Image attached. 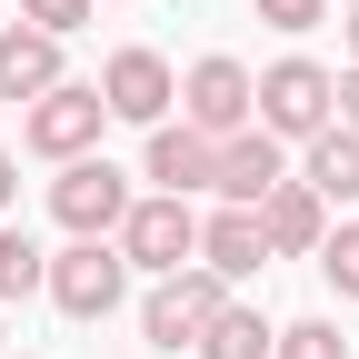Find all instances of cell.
Here are the masks:
<instances>
[{
	"label": "cell",
	"mask_w": 359,
	"mask_h": 359,
	"mask_svg": "<svg viewBox=\"0 0 359 359\" xmlns=\"http://www.w3.org/2000/svg\"><path fill=\"white\" fill-rule=\"evenodd\" d=\"M100 100H110V120H130V130H160L170 120V100H180V80H170V60L160 50H110L100 60Z\"/></svg>",
	"instance_id": "ba28073f"
},
{
	"label": "cell",
	"mask_w": 359,
	"mask_h": 359,
	"mask_svg": "<svg viewBox=\"0 0 359 359\" xmlns=\"http://www.w3.org/2000/svg\"><path fill=\"white\" fill-rule=\"evenodd\" d=\"M339 130H359V70H339Z\"/></svg>",
	"instance_id": "44dd1931"
},
{
	"label": "cell",
	"mask_w": 359,
	"mask_h": 359,
	"mask_svg": "<svg viewBox=\"0 0 359 359\" xmlns=\"http://www.w3.org/2000/svg\"><path fill=\"white\" fill-rule=\"evenodd\" d=\"M180 120L210 130V140H230V130L259 120V80H250L230 50H210V60H190V80H180Z\"/></svg>",
	"instance_id": "52a82bcc"
},
{
	"label": "cell",
	"mask_w": 359,
	"mask_h": 359,
	"mask_svg": "<svg viewBox=\"0 0 359 359\" xmlns=\"http://www.w3.org/2000/svg\"><path fill=\"white\" fill-rule=\"evenodd\" d=\"M269 349H280V330H269L250 299H219V320L200 330V359H269Z\"/></svg>",
	"instance_id": "9a60e30c"
},
{
	"label": "cell",
	"mask_w": 359,
	"mask_h": 359,
	"mask_svg": "<svg viewBox=\"0 0 359 359\" xmlns=\"http://www.w3.org/2000/svg\"><path fill=\"white\" fill-rule=\"evenodd\" d=\"M11 200H20V160H0V219H11Z\"/></svg>",
	"instance_id": "7402d4cb"
},
{
	"label": "cell",
	"mask_w": 359,
	"mask_h": 359,
	"mask_svg": "<svg viewBox=\"0 0 359 359\" xmlns=\"http://www.w3.org/2000/svg\"><path fill=\"white\" fill-rule=\"evenodd\" d=\"M0 30H11V11H0Z\"/></svg>",
	"instance_id": "cb8c5ba5"
},
{
	"label": "cell",
	"mask_w": 359,
	"mask_h": 359,
	"mask_svg": "<svg viewBox=\"0 0 359 359\" xmlns=\"http://www.w3.org/2000/svg\"><path fill=\"white\" fill-rule=\"evenodd\" d=\"M120 259H130V269H150V280L190 269V259H200V210H190V200H170V190L130 200V219H120Z\"/></svg>",
	"instance_id": "8992f818"
},
{
	"label": "cell",
	"mask_w": 359,
	"mask_h": 359,
	"mask_svg": "<svg viewBox=\"0 0 359 359\" xmlns=\"http://www.w3.org/2000/svg\"><path fill=\"white\" fill-rule=\"evenodd\" d=\"M280 180H290V150L269 140L259 120H250V130H230V140H219V170H210V190L230 200V210H259L269 190H280Z\"/></svg>",
	"instance_id": "9c48e42d"
},
{
	"label": "cell",
	"mask_w": 359,
	"mask_h": 359,
	"mask_svg": "<svg viewBox=\"0 0 359 359\" xmlns=\"http://www.w3.org/2000/svg\"><path fill=\"white\" fill-rule=\"evenodd\" d=\"M299 180H309V190H320L330 210H349L359 200V130H320V140H309V160H299Z\"/></svg>",
	"instance_id": "5bb4252c"
},
{
	"label": "cell",
	"mask_w": 359,
	"mask_h": 359,
	"mask_svg": "<svg viewBox=\"0 0 359 359\" xmlns=\"http://www.w3.org/2000/svg\"><path fill=\"white\" fill-rule=\"evenodd\" d=\"M219 299H230V280H219V269H200V259L170 269V280H150V299H140V339L170 349V359L200 349V330L219 320Z\"/></svg>",
	"instance_id": "6da1fadb"
},
{
	"label": "cell",
	"mask_w": 359,
	"mask_h": 359,
	"mask_svg": "<svg viewBox=\"0 0 359 359\" xmlns=\"http://www.w3.org/2000/svg\"><path fill=\"white\" fill-rule=\"evenodd\" d=\"M269 359H349V339H339V320H290Z\"/></svg>",
	"instance_id": "ac0fdd59"
},
{
	"label": "cell",
	"mask_w": 359,
	"mask_h": 359,
	"mask_svg": "<svg viewBox=\"0 0 359 359\" xmlns=\"http://www.w3.org/2000/svg\"><path fill=\"white\" fill-rule=\"evenodd\" d=\"M50 309L60 320H110V309L130 299V259H120V240H70V250H50Z\"/></svg>",
	"instance_id": "7a4b0ae2"
},
{
	"label": "cell",
	"mask_w": 359,
	"mask_h": 359,
	"mask_svg": "<svg viewBox=\"0 0 359 359\" xmlns=\"http://www.w3.org/2000/svg\"><path fill=\"white\" fill-rule=\"evenodd\" d=\"M40 280H50V250H40L30 230H11V219H0V299H30Z\"/></svg>",
	"instance_id": "2e32d148"
},
{
	"label": "cell",
	"mask_w": 359,
	"mask_h": 359,
	"mask_svg": "<svg viewBox=\"0 0 359 359\" xmlns=\"http://www.w3.org/2000/svg\"><path fill=\"white\" fill-rule=\"evenodd\" d=\"M250 11H259L269 30H320V20H330V0H250Z\"/></svg>",
	"instance_id": "ffe728a7"
},
{
	"label": "cell",
	"mask_w": 359,
	"mask_h": 359,
	"mask_svg": "<svg viewBox=\"0 0 359 359\" xmlns=\"http://www.w3.org/2000/svg\"><path fill=\"white\" fill-rule=\"evenodd\" d=\"M90 11H100V0H20V20H30V30H50V40L90 30Z\"/></svg>",
	"instance_id": "d6986e66"
},
{
	"label": "cell",
	"mask_w": 359,
	"mask_h": 359,
	"mask_svg": "<svg viewBox=\"0 0 359 359\" xmlns=\"http://www.w3.org/2000/svg\"><path fill=\"white\" fill-rule=\"evenodd\" d=\"M100 130H110L100 80H60V90H40V100L20 110V140H30L40 160H90V150H100Z\"/></svg>",
	"instance_id": "277c9868"
},
{
	"label": "cell",
	"mask_w": 359,
	"mask_h": 359,
	"mask_svg": "<svg viewBox=\"0 0 359 359\" xmlns=\"http://www.w3.org/2000/svg\"><path fill=\"white\" fill-rule=\"evenodd\" d=\"M330 120H339V80L320 60H269L259 70V130L269 140H320Z\"/></svg>",
	"instance_id": "3957f363"
},
{
	"label": "cell",
	"mask_w": 359,
	"mask_h": 359,
	"mask_svg": "<svg viewBox=\"0 0 359 359\" xmlns=\"http://www.w3.org/2000/svg\"><path fill=\"white\" fill-rule=\"evenodd\" d=\"M339 40H349V70H359V0H349V20H339Z\"/></svg>",
	"instance_id": "603a6c76"
},
{
	"label": "cell",
	"mask_w": 359,
	"mask_h": 359,
	"mask_svg": "<svg viewBox=\"0 0 359 359\" xmlns=\"http://www.w3.org/2000/svg\"><path fill=\"white\" fill-rule=\"evenodd\" d=\"M259 230H269V259H320V240H330V200L309 190V180H280V190L259 200Z\"/></svg>",
	"instance_id": "8fae6325"
},
{
	"label": "cell",
	"mask_w": 359,
	"mask_h": 359,
	"mask_svg": "<svg viewBox=\"0 0 359 359\" xmlns=\"http://www.w3.org/2000/svg\"><path fill=\"white\" fill-rule=\"evenodd\" d=\"M200 269H219V280H259V269H269V230H259V210H230V200H219L210 219H200Z\"/></svg>",
	"instance_id": "7c38bea8"
},
{
	"label": "cell",
	"mask_w": 359,
	"mask_h": 359,
	"mask_svg": "<svg viewBox=\"0 0 359 359\" xmlns=\"http://www.w3.org/2000/svg\"><path fill=\"white\" fill-rule=\"evenodd\" d=\"M320 269H330V290H339V299H359V219H330Z\"/></svg>",
	"instance_id": "e0dca14e"
},
{
	"label": "cell",
	"mask_w": 359,
	"mask_h": 359,
	"mask_svg": "<svg viewBox=\"0 0 359 359\" xmlns=\"http://www.w3.org/2000/svg\"><path fill=\"white\" fill-rule=\"evenodd\" d=\"M210 170H219V140H210V130H190V120H160L150 150H140V180H150V190H170V200L210 190Z\"/></svg>",
	"instance_id": "30bf717a"
},
{
	"label": "cell",
	"mask_w": 359,
	"mask_h": 359,
	"mask_svg": "<svg viewBox=\"0 0 359 359\" xmlns=\"http://www.w3.org/2000/svg\"><path fill=\"white\" fill-rule=\"evenodd\" d=\"M130 170H110V160H60V180H50V219L70 240H120V219H130Z\"/></svg>",
	"instance_id": "5b68a950"
},
{
	"label": "cell",
	"mask_w": 359,
	"mask_h": 359,
	"mask_svg": "<svg viewBox=\"0 0 359 359\" xmlns=\"http://www.w3.org/2000/svg\"><path fill=\"white\" fill-rule=\"evenodd\" d=\"M70 70H60V40L50 30H30V20H11V30H0V100H40V90H60Z\"/></svg>",
	"instance_id": "4fadbf2b"
}]
</instances>
